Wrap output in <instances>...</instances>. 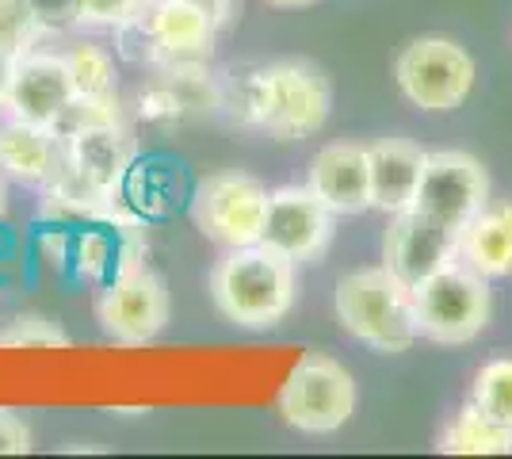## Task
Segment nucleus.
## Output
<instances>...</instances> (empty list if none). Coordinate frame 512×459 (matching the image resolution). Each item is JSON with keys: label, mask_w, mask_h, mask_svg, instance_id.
<instances>
[{"label": "nucleus", "mask_w": 512, "mask_h": 459, "mask_svg": "<svg viewBox=\"0 0 512 459\" xmlns=\"http://www.w3.org/2000/svg\"><path fill=\"white\" fill-rule=\"evenodd\" d=\"M356 414V379L341 360L310 352L279 387V417L310 437L337 433Z\"/></svg>", "instance_id": "39448f33"}, {"label": "nucleus", "mask_w": 512, "mask_h": 459, "mask_svg": "<svg viewBox=\"0 0 512 459\" xmlns=\"http://www.w3.org/2000/svg\"><path fill=\"white\" fill-rule=\"evenodd\" d=\"M65 161V142L54 127H39L27 119L0 123V173L31 188H46Z\"/></svg>", "instance_id": "dca6fc26"}, {"label": "nucleus", "mask_w": 512, "mask_h": 459, "mask_svg": "<svg viewBox=\"0 0 512 459\" xmlns=\"http://www.w3.org/2000/svg\"><path fill=\"white\" fill-rule=\"evenodd\" d=\"M199 12H207L211 16L214 27H226L230 16H234V0H192Z\"/></svg>", "instance_id": "cd10ccee"}, {"label": "nucleus", "mask_w": 512, "mask_h": 459, "mask_svg": "<svg viewBox=\"0 0 512 459\" xmlns=\"http://www.w3.org/2000/svg\"><path fill=\"white\" fill-rule=\"evenodd\" d=\"M436 448L448 456H512V429L486 410H478L474 402H467L444 425Z\"/></svg>", "instance_id": "6ab92c4d"}, {"label": "nucleus", "mask_w": 512, "mask_h": 459, "mask_svg": "<svg viewBox=\"0 0 512 459\" xmlns=\"http://www.w3.org/2000/svg\"><path fill=\"white\" fill-rule=\"evenodd\" d=\"M46 27L31 12L27 0H0V50L8 58H23L27 50H35Z\"/></svg>", "instance_id": "4be33fe9"}, {"label": "nucleus", "mask_w": 512, "mask_h": 459, "mask_svg": "<svg viewBox=\"0 0 512 459\" xmlns=\"http://www.w3.org/2000/svg\"><path fill=\"white\" fill-rule=\"evenodd\" d=\"M0 345H23V349H31V345H69V337L54 322H46L39 314H27V318H16V326L0 337Z\"/></svg>", "instance_id": "b1692460"}, {"label": "nucleus", "mask_w": 512, "mask_h": 459, "mask_svg": "<svg viewBox=\"0 0 512 459\" xmlns=\"http://www.w3.org/2000/svg\"><path fill=\"white\" fill-rule=\"evenodd\" d=\"M207 287L226 322L241 329H272L295 306V264L260 241L237 245L214 261Z\"/></svg>", "instance_id": "f03ea898"}, {"label": "nucleus", "mask_w": 512, "mask_h": 459, "mask_svg": "<svg viewBox=\"0 0 512 459\" xmlns=\"http://www.w3.org/2000/svg\"><path fill=\"white\" fill-rule=\"evenodd\" d=\"M337 230V215L314 196L310 184H287L268 192V215L260 230V245L272 249L291 264L318 261L329 249Z\"/></svg>", "instance_id": "9b49d317"}, {"label": "nucleus", "mask_w": 512, "mask_h": 459, "mask_svg": "<svg viewBox=\"0 0 512 459\" xmlns=\"http://www.w3.org/2000/svg\"><path fill=\"white\" fill-rule=\"evenodd\" d=\"M268 4H276V8H306V4H314V0H268Z\"/></svg>", "instance_id": "7c9ffc66"}, {"label": "nucleus", "mask_w": 512, "mask_h": 459, "mask_svg": "<svg viewBox=\"0 0 512 459\" xmlns=\"http://www.w3.org/2000/svg\"><path fill=\"white\" fill-rule=\"evenodd\" d=\"M77 261H81V272L85 276H104L107 261H111V241L104 234H81L77 241Z\"/></svg>", "instance_id": "393cba45"}, {"label": "nucleus", "mask_w": 512, "mask_h": 459, "mask_svg": "<svg viewBox=\"0 0 512 459\" xmlns=\"http://www.w3.org/2000/svg\"><path fill=\"white\" fill-rule=\"evenodd\" d=\"M268 215V188L249 173H214L199 180L192 219L203 238L222 249L256 245Z\"/></svg>", "instance_id": "0eeeda50"}, {"label": "nucleus", "mask_w": 512, "mask_h": 459, "mask_svg": "<svg viewBox=\"0 0 512 459\" xmlns=\"http://www.w3.org/2000/svg\"><path fill=\"white\" fill-rule=\"evenodd\" d=\"M490 203V173L486 165L463 150H436L425 157V173L417 184L413 211L459 234L482 207Z\"/></svg>", "instance_id": "1a4fd4ad"}, {"label": "nucleus", "mask_w": 512, "mask_h": 459, "mask_svg": "<svg viewBox=\"0 0 512 459\" xmlns=\"http://www.w3.org/2000/svg\"><path fill=\"white\" fill-rule=\"evenodd\" d=\"M12 66H16V58H8L0 50V108H4V96H8V85H12Z\"/></svg>", "instance_id": "c85d7f7f"}, {"label": "nucleus", "mask_w": 512, "mask_h": 459, "mask_svg": "<svg viewBox=\"0 0 512 459\" xmlns=\"http://www.w3.org/2000/svg\"><path fill=\"white\" fill-rule=\"evenodd\" d=\"M394 77L413 108L440 115V111H455L467 104L478 81V66L467 54V46L444 35H425V39H413L398 54Z\"/></svg>", "instance_id": "423d86ee"}, {"label": "nucleus", "mask_w": 512, "mask_h": 459, "mask_svg": "<svg viewBox=\"0 0 512 459\" xmlns=\"http://www.w3.org/2000/svg\"><path fill=\"white\" fill-rule=\"evenodd\" d=\"M31 452V429L16 414L0 410V456H23Z\"/></svg>", "instance_id": "bb28decb"}, {"label": "nucleus", "mask_w": 512, "mask_h": 459, "mask_svg": "<svg viewBox=\"0 0 512 459\" xmlns=\"http://www.w3.org/2000/svg\"><path fill=\"white\" fill-rule=\"evenodd\" d=\"M455 257H459V234H451L448 226L432 222L413 207L390 219V230L383 238V268L390 276H398L409 291Z\"/></svg>", "instance_id": "ddd939ff"}, {"label": "nucleus", "mask_w": 512, "mask_h": 459, "mask_svg": "<svg viewBox=\"0 0 512 459\" xmlns=\"http://www.w3.org/2000/svg\"><path fill=\"white\" fill-rule=\"evenodd\" d=\"M459 261L482 272L486 280L512 276V199L486 203L459 230Z\"/></svg>", "instance_id": "a211bd4d"}, {"label": "nucleus", "mask_w": 512, "mask_h": 459, "mask_svg": "<svg viewBox=\"0 0 512 459\" xmlns=\"http://www.w3.org/2000/svg\"><path fill=\"white\" fill-rule=\"evenodd\" d=\"M62 142H65V161H69L73 173H81L104 196H119L130 161H134V138H130V131L123 123L85 127V131H73Z\"/></svg>", "instance_id": "2eb2a0df"}, {"label": "nucleus", "mask_w": 512, "mask_h": 459, "mask_svg": "<svg viewBox=\"0 0 512 459\" xmlns=\"http://www.w3.org/2000/svg\"><path fill=\"white\" fill-rule=\"evenodd\" d=\"M96 318L111 341L150 345L153 337L169 326V287L157 272L130 264L100 291Z\"/></svg>", "instance_id": "9d476101"}, {"label": "nucleus", "mask_w": 512, "mask_h": 459, "mask_svg": "<svg viewBox=\"0 0 512 459\" xmlns=\"http://www.w3.org/2000/svg\"><path fill=\"white\" fill-rule=\"evenodd\" d=\"M421 337L436 345H470L493 322V287L459 257L413 287Z\"/></svg>", "instance_id": "20e7f679"}, {"label": "nucleus", "mask_w": 512, "mask_h": 459, "mask_svg": "<svg viewBox=\"0 0 512 459\" xmlns=\"http://www.w3.org/2000/svg\"><path fill=\"white\" fill-rule=\"evenodd\" d=\"M65 54V66L73 73V88H77V96H92V100H100V96H119L115 92V62H111V54H107L104 46L96 43H73Z\"/></svg>", "instance_id": "aec40b11"}, {"label": "nucleus", "mask_w": 512, "mask_h": 459, "mask_svg": "<svg viewBox=\"0 0 512 459\" xmlns=\"http://www.w3.org/2000/svg\"><path fill=\"white\" fill-rule=\"evenodd\" d=\"M329 108V77L306 58L241 69L230 85V111L237 123L268 131L279 142H302L318 134L329 119Z\"/></svg>", "instance_id": "f257e3e1"}, {"label": "nucleus", "mask_w": 512, "mask_h": 459, "mask_svg": "<svg viewBox=\"0 0 512 459\" xmlns=\"http://www.w3.org/2000/svg\"><path fill=\"white\" fill-rule=\"evenodd\" d=\"M77 100L73 73L65 66V54L54 50H27L12 66V85L4 96V111L12 119H27L39 127H58L65 108Z\"/></svg>", "instance_id": "f8f14e48"}, {"label": "nucleus", "mask_w": 512, "mask_h": 459, "mask_svg": "<svg viewBox=\"0 0 512 459\" xmlns=\"http://www.w3.org/2000/svg\"><path fill=\"white\" fill-rule=\"evenodd\" d=\"M470 402L512 429V356H493L478 368L470 383Z\"/></svg>", "instance_id": "412c9836"}, {"label": "nucleus", "mask_w": 512, "mask_h": 459, "mask_svg": "<svg viewBox=\"0 0 512 459\" xmlns=\"http://www.w3.org/2000/svg\"><path fill=\"white\" fill-rule=\"evenodd\" d=\"M27 4L46 31H62L69 23H77V8H81V0H27Z\"/></svg>", "instance_id": "a878e982"}, {"label": "nucleus", "mask_w": 512, "mask_h": 459, "mask_svg": "<svg viewBox=\"0 0 512 459\" xmlns=\"http://www.w3.org/2000/svg\"><path fill=\"white\" fill-rule=\"evenodd\" d=\"M333 314L344 333H352L375 352H409L417 345V310L413 291L398 276L379 268L348 272L333 291Z\"/></svg>", "instance_id": "7ed1b4c3"}, {"label": "nucleus", "mask_w": 512, "mask_h": 459, "mask_svg": "<svg viewBox=\"0 0 512 459\" xmlns=\"http://www.w3.org/2000/svg\"><path fill=\"white\" fill-rule=\"evenodd\" d=\"M142 4H153V0H142Z\"/></svg>", "instance_id": "2f4dec72"}, {"label": "nucleus", "mask_w": 512, "mask_h": 459, "mask_svg": "<svg viewBox=\"0 0 512 459\" xmlns=\"http://www.w3.org/2000/svg\"><path fill=\"white\" fill-rule=\"evenodd\" d=\"M142 0H81L77 23L81 27H123L138 16Z\"/></svg>", "instance_id": "5701e85b"}, {"label": "nucleus", "mask_w": 512, "mask_h": 459, "mask_svg": "<svg viewBox=\"0 0 512 459\" xmlns=\"http://www.w3.org/2000/svg\"><path fill=\"white\" fill-rule=\"evenodd\" d=\"M428 153L406 138H379L367 146V165H371V207L386 215L409 211L417 199V184L425 173Z\"/></svg>", "instance_id": "f3484780"}, {"label": "nucleus", "mask_w": 512, "mask_h": 459, "mask_svg": "<svg viewBox=\"0 0 512 459\" xmlns=\"http://www.w3.org/2000/svg\"><path fill=\"white\" fill-rule=\"evenodd\" d=\"M123 39H138L146 46L138 58H150L153 66H188L207 62L214 50L218 27L207 12H199L192 0H153L142 4L138 16L119 27Z\"/></svg>", "instance_id": "6e6552de"}, {"label": "nucleus", "mask_w": 512, "mask_h": 459, "mask_svg": "<svg viewBox=\"0 0 512 459\" xmlns=\"http://www.w3.org/2000/svg\"><path fill=\"white\" fill-rule=\"evenodd\" d=\"M4 211H8V176L0 173V219H4Z\"/></svg>", "instance_id": "c756f323"}, {"label": "nucleus", "mask_w": 512, "mask_h": 459, "mask_svg": "<svg viewBox=\"0 0 512 459\" xmlns=\"http://www.w3.org/2000/svg\"><path fill=\"white\" fill-rule=\"evenodd\" d=\"M314 196L333 211V215H360L371 211V165H367V146L352 142H329L318 157L310 161V180Z\"/></svg>", "instance_id": "4468645a"}]
</instances>
